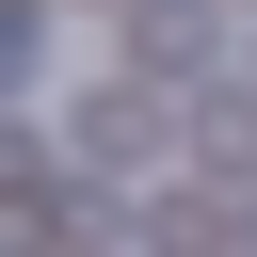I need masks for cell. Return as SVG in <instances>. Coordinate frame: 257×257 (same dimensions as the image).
Returning a JSON list of instances; mask_svg holds the SVG:
<instances>
[{
  "mask_svg": "<svg viewBox=\"0 0 257 257\" xmlns=\"http://www.w3.org/2000/svg\"><path fill=\"white\" fill-rule=\"evenodd\" d=\"M145 128H161V112H145V96H80V161H112V177H128V161H161V145H145Z\"/></svg>",
  "mask_w": 257,
  "mask_h": 257,
  "instance_id": "cell-1",
  "label": "cell"
},
{
  "mask_svg": "<svg viewBox=\"0 0 257 257\" xmlns=\"http://www.w3.org/2000/svg\"><path fill=\"white\" fill-rule=\"evenodd\" d=\"M128 48H145V64H209V0H145Z\"/></svg>",
  "mask_w": 257,
  "mask_h": 257,
  "instance_id": "cell-2",
  "label": "cell"
}]
</instances>
